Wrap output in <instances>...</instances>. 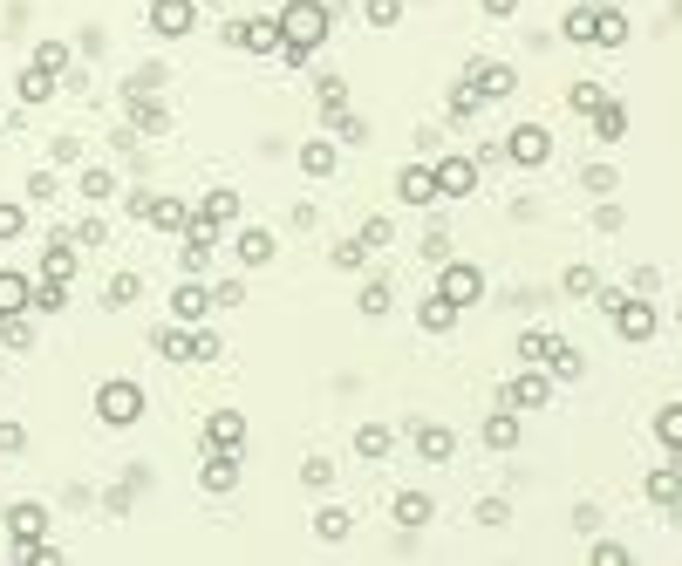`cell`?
Returning a JSON list of instances; mask_svg holds the SVG:
<instances>
[{
    "label": "cell",
    "instance_id": "cell-1",
    "mask_svg": "<svg viewBox=\"0 0 682 566\" xmlns=\"http://www.w3.org/2000/svg\"><path fill=\"white\" fill-rule=\"evenodd\" d=\"M273 21H280V41H307V48H321L328 28H335V14H328L321 0H287Z\"/></svg>",
    "mask_w": 682,
    "mask_h": 566
},
{
    "label": "cell",
    "instance_id": "cell-2",
    "mask_svg": "<svg viewBox=\"0 0 682 566\" xmlns=\"http://www.w3.org/2000/svg\"><path fill=\"white\" fill-rule=\"evenodd\" d=\"M96 416H103L110 430H130V423L144 416V389H137V382H103V389H96Z\"/></svg>",
    "mask_w": 682,
    "mask_h": 566
},
{
    "label": "cell",
    "instance_id": "cell-3",
    "mask_svg": "<svg viewBox=\"0 0 682 566\" xmlns=\"http://www.w3.org/2000/svg\"><path fill=\"white\" fill-rule=\"evenodd\" d=\"M226 41L246 48V55H280V21L260 14V21H226Z\"/></svg>",
    "mask_w": 682,
    "mask_h": 566
},
{
    "label": "cell",
    "instance_id": "cell-4",
    "mask_svg": "<svg viewBox=\"0 0 682 566\" xmlns=\"http://www.w3.org/2000/svg\"><path fill=\"white\" fill-rule=\"evenodd\" d=\"M437 294L457 307H471V301H485V273L471 260H444V280H437Z\"/></svg>",
    "mask_w": 682,
    "mask_h": 566
},
{
    "label": "cell",
    "instance_id": "cell-5",
    "mask_svg": "<svg viewBox=\"0 0 682 566\" xmlns=\"http://www.w3.org/2000/svg\"><path fill=\"white\" fill-rule=\"evenodd\" d=\"M607 321H614V335H621V341H655V307H648V294H628Z\"/></svg>",
    "mask_w": 682,
    "mask_h": 566
},
{
    "label": "cell",
    "instance_id": "cell-6",
    "mask_svg": "<svg viewBox=\"0 0 682 566\" xmlns=\"http://www.w3.org/2000/svg\"><path fill=\"white\" fill-rule=\"evenodd\" d=\"M151 28L164 41H185L198 28V0H151Z\"/></svg>",
    "mask_w": 682,
    "mask_h": 566
},
{
    "label": "cell",
    "instance_id": "cell-7",
    "mask_svg": "<svg viewBox=\"0 0 682 566\" xmlns=\"http://www.w3.org/2000/svg\"><path fill=\"white\" fill-rule=\"evenodd\" d=\"M546 396H553V382L539 376V369H519V376L505 382V410H519V416L546 410Z\"/></svg>",
    "mask_w": 682,
    "mask_h": 566
},
{
    "label": "cell",
    "instance_id": "cell-8",
    "mask_svg": "<svg viewBox=\"0 0 682 566\" xmlns=\"http://www.w3.org/2000/svg\"><path fill=\"white\" fill-rule=\"evenodd\" d=\"M430 178H437V198H464V191H478V164L471 157H437Z\"/></svg>",
    "mask_w": 682,
    "mask_h": 566
},
{
    "label": "cell",
    "instance_id": "cell-9",
    "mask_svg": "<svg viewBox=\"0 0 682 566\" xmlns=\"http://www.w3.org/2000/svg\"><path fill=\"white\" fill-rule=\"evenodd\" d=\"M464 82H471V89H478L485 103H505V96L519 89V76H512L505 62H471V69H464Z\"/></svg>",
    "mask_w": 682,
    "mask_h": 566
},
{
    "label": "cell",
    "instance_id": "cell-10",
    "mask_svg": "<svg viewBox=\"0 0 682 566\" xmlns=\"http://www.w3.org/2000/svg\"><path fill=\"white\" fill-rule=\"evenodd\" d=\"M505 157H512V164H546V157H553V137H546V130H539V123H519V130H512V137H505Z\"/></svg>",
    "mask_w": 682,
    "mask_h": 566
},
{
    "label": "cell",
    "instance_id": "cell-11",
    "mask_svg": "<svg viewBox=\"0 0 682 566\" xmlns=\"http://www.w3.org/2000/svg\"><path fill=\"white\" fill-rule=\"evenodd\" d=\"M396 198H403V205H437V178H430V164H403V171H396Z\"/></svg>",
    "mask_w": 682,
    "mask_h": 566
},
{
    "label": "cell",
    "instance_id": "cell-12",
    "mask_svg": "<svg viewBox=\"0 0 682 566\" xmlns=\"http://www.w3.org/2000/svg\"><path fill=\"white\" fill-rule=\"evenodd\" d=\"M198 485H205V491H232V485H239V451H219V444H212L205 464H198Z\"/></svg>",
    "mask_w": 682,
    "mask_h": 566
},
{
    "label": "cell",
    "instance_id": "cell-13",
    "mask_svg": "<svg viewBox=\"0 0 682 566\" xmlns=\"http://www.w3.org/2000/svg\"><path fill=\"white\" fill-rule=\"evenodd\" d=\"M7 532H14V546H35V539H48V512H41L35 498H21L7 512Z\"/></svg>",
    "mask_w": 682,
    "mask_h": 566
},
{
    "label": "cell",
    "instance_id": "cell-14",
    "mask_svg": "<svg viewBox=\"0 0 682 566\" xmlns=\"http://www.w3.org/2000/svg\"><path fill=\"white\" fill-rule=\"evenodd\" d=\"M205 314H212V294H205L198 280H185V287L171 294V321H185V328H205Z\"/></svg>",
    "mask_w": 682,
    "mask_h": 566
},
{
    "label": "cell",
    "instance_id": "cell-15",
    "mask_svg": "<svg viewBox=\"0 0 682 566\" xmlns=\"http://www.w3.org/2000/svg\"><path fill=\"white\" fill-rule=\"evenodd\" d=\"M410 444H417V457H430V464H444V457L457 451V437L444 423H410Z\"/></svg>",
    "mask_w": 682,
    "mask_h": 566
},
{
    "label": "cell",
    "instance_id": "cell-16",
    "mask_svg": "<svg viewBox=\"0 0 682 566\" xmlns=\"http://www.w3.org/2000/svg\"><path fill=\"white\" fill-rule=\"evenodd\" d=\"M594 48H621V41H628V14H621V7H614V0H601V7H594Z\"/></svg>",
    "mask_w": 682,
    "mask_h": 566
},
{
    "label": "cell",
    "instance_id": "cell-17",
    "mask_svg": "<svg viewBox=\"0 0 682 566\" xmlns=\"http://www.w3.org/2000/svg\"><path fill=\"white\" fill-rule=\"evenodd\" d=\"M164 123H171V116H164V103H157V96H144V82H130V130H164Z\"/></svg>",
    "mask_w": 682,
    "mask_h": 566
},
{
    "label": "cell",
    "instance_id": "cell-18",
    "mask_svg": "<svg viewBox=\"0 0 682 566\" xmlns=\"http://www.w3.org/2000/svg\"><path fill=\"white\" fill-rule=\"evenodd\" d=\"M28 301H35V280L14 273V266H0V314H28Z\"/></svg>",
    "mask_w": 682,
    "mask_h": 566
},
{
    "label": "cell",
    "instance_id": "cell-19",
    "mask_svg": "<svg viewBox=\"0 0 682 566\" xmlns=\"http://www.w3.org/2000/svg\"><path fill=\"white\" fill-rule=\"evenodd\" d=\"M232 253H239V266H253V273H260V266H273V232L246 226L239 239H232Z\"/></svg>",
    "mask_w": 682,
    "mask_h": 566
},
{
    "label": "cell",
    "instance_id": "cell-20",
    "mask_svg": "<svg viewBox=\"0 0 682 566\" xmlns=\"http://www.w3.org/2000/svg\"><path fill=\"white\" fill-rule=\"evenodd\" d=\"M519 437H526V423H519V410H498V416H485V444H492V451H519Z\"/></svg>",
    "mask_w": 682,
    "mask_h": 566
},
{
    "label": "cell",
    "instance_id": "cell-21",
    "mask_svg": "<svg viewBox=\"0 0 682 566\" xmlns=\"http://www.w3.org/2000/svg\"><path fill=\"white\" fill-rule=\"evenodd\" d=\"M21 103H28V110H41V103H55V69H41V62H28V69H21Z\"/></svg>",
    "mask_w": 682,
    "mask_h": 566
},
{
    "label": "cell",
    "instance_id": "cell-22",
    "mask_svg": "<svg viewBox=\"0 0 682 566\" xmlns=\"http://www.w3.org/2000/svg\"><path fill=\"white\" fill-rule=\"evenodd\" d=\"M587 116H594V137H601V144H621V137H628V110H621V103H607V96H601Z\"/></svg>",
    "mask_w": 682,
    "mask_h": 566
},
{
    "label": "cell",
    "instance_id": "cell-23",
    "mask_svg": "<svg viewBox=\"0 0 682 566\" xmlns=\"http://www.w3.org/2000/svg\"><path fill=\"white\" fill-rule=\"evenodd\" d=\"M430 519H437V505H430V491H403V498H396V526H403V532L430 526Z\"/></svg>",
    "mask_w": 682,
    "mask_h": 566
},
{
    "label": "cell",
    "instance_id": "cell-24",
    "mask_svg": "<svg viewBox=\"0 0 682 566\" xmlns=\"http://www.w3.org/2000/svg\"><path fill=\"white\" fill-rule=\"evenodd\" d=\"M205 437H212L219 451H239V444H246V416H239V410H219L212 423H205Z\"/></svg>",
    "mask_w": 682,
    "mask_h": 566
},
{
    "label": "cell",
    "instance_id": "cell-25",
    "mask_svg": "<svg viewBox=\"0 0 682 566\" xmlns=\"http://www.w3.org/2000/svg\"><path fill=\"white\" fill-rule=\"evenodd\" d=\"M546 369H553L560 382H580V376H587V355H580V348L560 335V341H553V355H546Z\"/></svg>",
    "mask_w": 682,
    "mask_h": 566
},
{
    "label": "cell",
    "instance_id": "cell-26",
    "mask_svg": "<svg viewBox=\"0 0 682 566\" xmlns=\"http://www.w3.org/2000/svg\"><path fill=\"white\" fill-rule=\"evenodd\" d=\"M157 355H171V362H198V335H191L185 321H178V328H157Z\"/></svg>",
    "mask_w": 682,
    "mask_h": 566
},
{
    "label": "cell",
    "instance_id": "cell-27",
    "mask_svg": "<svg viewBox=\"0 0 682 566\" xmlns=\"http://www.w3.org/2000/svg\"><path fill=\"white\" fill-rule=\"evenodd\" d=\"M648 498H655L662 512L682 498V457H676V464H662V471H648Z\"/></svg>",
    "mask_w": 682,
    "mask_h": 566
},
{
    "label": "cell",
    "instance_id": "cell-28",
    "mask_svg": "<svg viewBox=\"0 0 682 566\" xmlns=\"http://www.w3.org/2000/svg\"><path fill=\"white\" fill-rule=\"evenodd\" d=\"M144 226H157V232H185L191 226V205L185 198H151V219Z\"/></svg>",
    "mask_w": 682,
    "mask_h": 566
},
{
    "label": "cell",
    "instance_id": "cell-29",
    "mask_svg": "<svg viewBox=\"0 0 682 566\" xmlns=\"http://www.w3.org/2000/svg\"><path fill=\"white\" fill-rule=\"evenodd\" d=\"M62 307H69V280H48V273H41V280H35V301H28V314H62Z\"/></svg>",
    "mask_w": 682,
    "mask_h": 566
},
{
    "label": "cell",
    "instance_id": "cell-30",
    "mask_svg": "<svg viewBox=\"0 0 682 566\" xmlns=\"http://www.w3.org/2000/svg\"><path fill=\"white\" fill-rule=\"evenodd\" d=\"M417 321L430 328V335H444V328H457V301H444V294H430V301L417 307Z\"/></svg>",
    "mask_w": 682,
    "mask_h": 566
},
{
    "label": "cell",
    "instance_id": "cell-31",
    "mask_svg": "<svg viewBox=\"0 0 682 566\" xmlns=\"http://www.w3.org/2000/svg\"><path fill=\"white\" fill-rule=\"evenodd\" d=\"M41 273H48V280H69V273H76V239H69V232H62V239L48 246V260H41Z\"/></svg>",
    "mask_w": 682,
    "mask_h": 566
},
{
    "label": "cell",
    "instance_id": "cell-32",
    "mask_svg": "<svg viewBox=\"0 0 682 566\" xmlns=\"http://www.w3.org/2000/svg\"><path fill=\"white\" fill-rule=\"evenodd\" d=\"M198 212H205V219H212V226H226V219H239V191H232V185H219V191H205V205H198Z\"/></svg>",
    "mask_w": 682,
    "mask_h": 566
},
{
    "label": "cell",
    "instance_id": "cell-33",
    "mask_svg": "<svg viewBox=\"0 0 682 566\" xmlns=\"http://www.w3.org/2000/svg\"><path fill=\"white\" fill-rule=\"evenodd\" d=\"M301 171H307V178H328V171H335V144H328V137L301 144Z\"/></svg>",
    "mask_w": 682,
    "mask_h": 566
},
{
    "label": "cell",
    "instance_id": "cell-34",
    "mask_svg": "<svg viewBox=\"0 0 682 566\" xmlns=\"http://www.w3.org/2000/svg\"><path fill=\"white\" fill-rule=\"evenodd\" d=\"M655 437L682 457V403H662V410H655Z\"/></svg>",
    "mask_w": 682,
    "mask_h": 566
},
{
    "label": "cell",
    "instance_id": "cell-35",
    "mask_svg": "<svg viewBox=\"0 0 682 566\" xmlns=\"http://www.w3.org/2000/svg\"><path fill=\"white\" fill-rule=\"evenodd\" d=\"M471 116H478V89L457 76V82H451V123H471Z\"/></svg>",
    "mask_w": 682,
    "mask_h": 566
},
{
    "label": "cell",
    "instance_id": "cell-36",
    "mask_svg": "<svg viewBox=\"0 0 682 566\" xmlns=\"http://www.w3.org/2000/svg\"><path fill=\"white\" fill-rule=\"evenodd\" d=\"M553 341H560V335H546V328H526V335H519V362H546V355H553Z\"/></svg>",
    "mask_w": 682,
    "mask_h": 566
},
{
    "label": "cell",
    "instance_id": "cell-37",
    "mask_svg": "<svg viewBox=\"0 0 682 566\" xmlns=\"http://www.w3.org/2000/svg\"><path fill=\"white\" fill-rule=\"evenodd\" d=\"M560 287H567L573 301H594V287H601V273H594V266H567V280H560Z\"/></svg>",
    "mask_w": 682,
    "mask_h": 566
},
{
    "label": "cell",
    "instance_id": "cell-38",
    "mask_svg": "<svg viewBox=\"0 0 682 566\" xmlns=\"http://www.w3.org/2000/svg\"><path fill=\"white\" fill-rule=\"evenodd\" d=\"M560 35H567V41H580V48H587V35H594V7H587V0H580V7H573L567 21H560Z\"/></svg>",
    "mask_w": 682,
    "mask_h": 566
},
{
    "label": "cell",
    "instance_id": "cell-39",
    "mask_svg": "<svg viewBox=\"0 0 682 566\" xmlns=\"http://www.w3.org/2000/svg\"><path fill=\"white\" fill-rule=\"evenodd\" d=\"M110 191H116V171H103V164L82 171V198H110Z\"/></svg>",
    "mask_w": 682,
    "mask_h": 566
},
{
    "label": "cell",
    "instance_id": "cell-40",
    "mask_svg": "<svg viewBox=\"0 0 682 566\" xmlns=\"http://www.w3.org/2000/svg\"><path fill=\"white\" fill-rule=\"evenodd\" d=\"M355 451H362V457H382V451H389V430H382V423H362V430H355Z\"/></svg>",
    "mask_w": 682,
    "mask_h": 566
},
{
    "label": "cell",
    "instance_id": "cell-41",
    "mask_svg": "<svg viewBox=\"0 0 682 566\" xmlns=\"http://www.w3.org/2000/svg\"><path fill=\"white\" fill-rule=\"evenodd\" d=\"M314 526H321V539H328V546H341V539L355 532V519H348V512H321Z\"/></svg>",
    "mask_w": 682,
    "mask_h": 566
},
{
    "label": "cell",
    "instance_id": "cell-42",
    "mask_svg": "<svg viewBox=\"0 0 682 566\" xmlns=\"http://www.w3.org/2000/svg\"><path fill=\"white\" fill-rule=\"evenodd\" d=\"M362 14H369V28H396L403 21V0H369Z\"/></svg>",
    "mask_w": 682,
    "mask_h": 566
},
{
    "label": "cell",
    "instance_id": "cell-43",
    "mask_svg": "<svg viewBox=\"0 0 682 566\" xmlns=\"http://www.w3.org/2000/svg\"><path fill=\"white\" fill-rule=\"evenodd\" d=\"M601 96H607L601 82H573V89H567V103H573V116H587V110H594V103H601Z\"/></svg>",
    "mask_w": 682,
    "mask_h": 566
},
{
    "label": "cell",
    "instance_id": "cell-44",
    "mask_svg": "<svg viewBox=\"0 0 682 566\" xmlns=\"http://www.w3.org/2000/svg\"><path fill=\"white\" fill-rule=\"evenodd\" d=\"M301 478H307V491H328V485H335V464H328V457H307Z\"/></svg>",
    "mask_w": 682,
    "mask_h": 566
},
{
    "label": "cell",
    "instance_id": "cell-45",
    "mask_svg": "<svg viewBox=\"0 0 682 566\" xmlns=\"http://www.w3.org/2000/svg\"><path fill=\"white\" fill-rule=\"evenodd\" d=\"M137 294H144V280H137V273H116V280H110V307H130Z\"/></svg>",
    "mask_w": 682,
    "mask_h": 566
},
{
    "label": "cell",
    "instance_id": "cell-46",
    "mask_svg": "<svg viewBox=\"0 0 682 566\" xmlns=\"http://www.w3.org/2000/svg\"><path fill=\"white\" fill-rule=\"evenodd\" d=\"M35 62H41V69H55V76H62V69H69V48H62V41H41V48H35Z\"/></svg>",
    "mask_w": 682,
    "mask_h": 566
},
{
    "label": "cell",
    "instance_id": "cell-47",
    "mask_svg": "<svg viewBox=\"0 0 682 566\" xmlns=\"http://www.w3.org/2000/svg\"><path fill=\"white\" fill-rule=\"evenodd\" d=\"M28 232V212L21 205H0V239H21Z\"/></svg>",
    "mask_w": 682,
    "mask_h": 566
},
{
    "label": "cell",
    "instance_id": "cell-48",
    "mask_svg": "<svg viewBox=\"0 0 682 566\" xmlns=\"http://www.w3.org/2000/svg\"><path fill=\"white\" fill-rule=\"evenodd\" d=\"M362 260H369V246H362V239H341V246H335V266H348V273H355Z\"/></svg>",
    "mask_w": 682,
    "mask_h": 566
},
{
    "label": "cell",
    "instance_id": "cell-49",
    "mask_svg": "<svg viewBox=\"0 0 682 566\" xmlns=\"http://www.w3.org/2000/svg\"><path fill=\"white\" fill-rule=\"evenodd\" d=\"M348 103V82L341 76H321V110H341Z\"/></svg>",
    "mask_w": 682,
    "mask_h": 566
},
{
    "label": "cell",
    "instance_id": "cell-50",
    "mask_svg": "<svg viewBox=\"0 0 682 566\" xmlns=\"http://www.w3.org/2000/svg\"><path fill=\"white\" fill-rule=\"evenodd\" d=\"M69 239H76V246H103V239H110V226H103V219H82Z\"/></svg>",
    "mask_w": 682,
    "mask_h": 566
},
{
    "label": "cell",
    "instance_id": "cell-51",
    "mask_svg": "<svg viewBox=\"0 0 682 566\" xmlns=\"http://www.w3.org/2000/svg\"><path fill=\"white\" fill-rule=\"evenodd\" d=\"M355 239H362V246H389V219H382V212H376V219H362Z\"/></svg>",
    "mask_w": 682,
    "mask_h": 566
},
{
    "label": "cell",
    "instance_id": "cell-52",
    "mask_svg": "<svg viewBox=\"0 0 682 566\" xmlns=\"http://www.w3.org/2000/svg\"><path fill=\"white\" fill-rule=\"evenodd\" d=\"M362 314H389V287H382V280L362 287Z\"/></svg>",
    "mask_w": 682,
    "mask_h": 566
},
{
    "label": "cell",
    "instance_id": "cell-53",
    "mask_svg": "<svg viewBox=\"0 0 682 566\" xmlns=\"http://www.w3.org/2000/svg\"><path fill=\"white\" fill-rule=\"evenodd\" d=\"M280 62H287V69H307V62H314V48H307V41H280Z\"/></svg>",
    "mask_w": 682,
    "mask_h": 566
},
{
    "label": "cell",
    "instance_id": "cell-54",
    "mask_svg": "<svg viewBox=\"0 0 682 566\" xmlns=\"http://www.w3.org/2000/svg\"><path fill=\"white\" fill-rule=\"evenodd\" d=\"M505 519H512V505H505V498H485V505H478V526H505Z\"/></svg>",
    "mask_w": 682,
    "mask_h": 566
},
{
    "label": "cell",
    "instance_id": "cell-55",
    "mask_svg": "<svg viewBox=\"0 0 682 566\" xmlns=\"http://www.w3.org/2000/svg\"><path fill=\"white\" fill-rule=\"evenodd\" d=\"M246 301V287H239V280H219V287H212V307H239Z\"/></svg>",
    "mask_w": 682,
    "mask_h": 566
},
{
    "label": "cell",
    "instance_id": "cell-56",
    "mask_svg": "<svg viewBox=\"0 0 682 566\" xmlns=\"http://www.w3.org/2000/svg\"><path fill=\"white\" fill-rule=\"evenodd\" d=\"M21 444H28V430H21V423H0V451L14 457V451H21Z\"/></svg>",
    "mask_w": 682,
    "mask_h": 566
},
{
    "label": "cell",
    "instance_id": "cell-57",
    "mask_svg": "<svg viewBox=\"0 0 682 566\" xmlns=\"http://www.w3.org/2000/svg\"><path fill=\"white\" fill-rule=\"evenodd\" d=\"M82 157V137H55V164H76Z\"/></svg>",
    "mask_w": 682,
    "mask_h": 566
},
{
    "label": "cell",
    "instance_id": "cell-58",
    "mask_svg": "<svg viewBox=\"0 0 682 566\" xmlns=\"http://www.w3.org/2000/svg\"><path fill=\"white\" fill-rule=\"evenodd\" d=\"M587 191H601V198H607V191H614V171H607V164H594V171H587Z\"/></svg>",
    "mask_w": 682,
    "mask_h": 566
},
{
    "label": "cell",
    "instance_id": "cell-59",
    "mask_svg": "<svg viewBox=\"0 0 682 566\" xmlns=\"http://www.w3.org/2000/svg\"><path fill=\"white\" fill-rule=\"evenodd\" d=\"M512 7H519V0H485V14H492V21H505Z\"/></svg>",
    "mask_w": 682,
    "mask_h": 566
},
{
    "label": "cell",
    "instance_id": "cell-60",
    "mask_svg": "<svg viewBox=\"0 0 682 566\" xmlns=\"http://www.w3.org/2000/svg\"><path fill=\"white\" fill-rule=\"evenodd\" d=\"M198 7H219V0H198Z\"/></svg>",
    "mask_w": 682,
    "mask_h": 566
},
{
    "label": "cell",
    "instance_id": "cell-61",
    "mask_svg": "<svg viewBox=\"0 0 682 566\" xmlns=\"http://www.w3.org/2000/svg\"><path fill=\"white\" fill-rule=\"evenodd\" d=\"M676 321H682V307H676Z\"/></svg>",
    "mask_w": 682,
    "mask_h": 566
},
{
    "label": "cell",
    "instance_id": "cell-62",
    "mask_svg": "<svg viewBox=\"0 0 682 566\" xmlns=\"http://www.w3.org/2000/svg\"><path fill=\"white\" fill-rule=\"evenodd\" d=\"M0 130H7V123H0Z\"/></svg>",
    "mask_w": 682,
    "mask_h": 566
},
{
    "label": "cell",
    "instance_id": "cell-63",
    "mask_svg": "<svg viewBox=\"0 0 682 566\" xmlns=\"http://www.w3.org/2000/svg\"><path fill=\"white\" fill-rule=\"evenodd\" d=\"M594 7H601V0H594Z\"/></svg>",
    "mask_w": 682,
    "mask_h": 566
}]
</instances>
